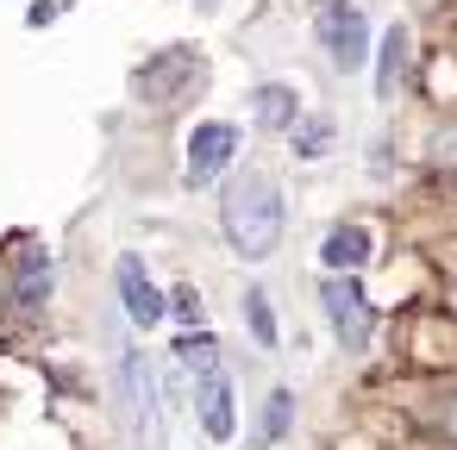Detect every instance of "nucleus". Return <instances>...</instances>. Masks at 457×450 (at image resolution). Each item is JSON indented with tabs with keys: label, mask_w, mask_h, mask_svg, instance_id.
<instances>
[{
	"label": "nucleus",
	"mask_w": 457,
	"mask_h": 450,
	"mask_svg": "<svg viewBox=\"0 0 457 450\" xmlns=\"http://www.w3.org/2000/svg\"><path fill=\"white\" fill-rule=\"evenodd\" d=\"M170 307H176V319H182L188 331L201 325V300H195V288H176V300H170Z\"/></svg>",
	"instance_id": "obj_16"
},
{
	"label": "nucleus",
	"mask_w": 457,
	"mask_h": 450,
	"mask_svg": "<svg viewBox=\"0 0 457 450\" xmlns=\"http://www.w3.org/2000/svg\"><path fill=\"white\" fill-rule=\"evenodd\" d=\"M220 232L245 263H263L282 244V188L270 176H238L220 194Z\"/></svg>",
	"instance_id": "obj_1"
},
{
	"label": "nucleus",
	"mask_w": 457,
	"mask_h": 450,
	"mask_svg": "<svg viewBox=\"0 0 457 450\" xmlns=\"http://www.w3.org/2000/svg\"><path fill=\"white\" fill-rule=\"evenodd\" d=\"M438 157H445V163L457 169V132H445V138H438Z\"/></svg>",
	"instance_id": "obj_18"
},
{
	"label": "nucleus",
	"mask_w": 457,
	"mask_h": 450,
	"mask_svg": "<svg viewBox=\"0 0 457 450\" xmlns=\"http://www.w3.org/2000/svg\"><path fill=\"white\" fill-rule=\"evenodd\" d=\"M201 7H213V0H201Z\"/></svg>",
	"instance_id": "obj_20"
},
{
	"label": "nucleus",
	"mask_w": 457,
	"mask_h": 450,
	"mask_svg": "<svg viewBox=\"0 0 457 450\" xmlns=\"http://www.w3.org/2000/svg\"><path fill=\"white\" fill-rule=\"evenodd\" d=\"M288 132H295V157H326L332 151V119H320V113L313 119H295Z\"/></svg>",
	"instance_id": "obj_14"
},
{
	"label": "nucleus",
	"mask_w": 457,
	"mask_h": 450,
	"mask_svg": "<svg viewBox=\"0 0 457 450\" xmlns=\"http://www.w3.org/2000/svg\"><path fill=\"white\" fill-rule=\"evenodd\" d=\"M245 325H251V338L263 344V350H276V313H270V294L263 288H245Z\"/></svg>",
	"instance_id": "obj_12"
},
{
	"label": "nucleus",
	"mask_w": 457,
	"mask_h": 450,
	"mask_svg": "<svg viewBox=\"0 0 457 450\" xmlns=\"http://www.w3.org/2000/svg\"><path fill=\"white\" fill-rule=\"evenodd\" d=\"M195 419H201V431H207L213 444H226V438L238 431V413H232V381H226V363H220V369H207V375H195Z\"/></svg>",
	"instance_id": "obj_7"
},
{
	"label": "nucleus",
	"mask_w": 457,
	"mask_h": 450,
	"mask_svg": "<svg viewBox=\"0 0 457 450\" xmlns=\"http://www.w3.org/2000/svg\"><path fill=\"white\" fill-rule=\"evenodd\" d=\"M176 356H182L188 375H207V369H220V338H213V331H188V338L176 344Z\"/></svg>",
	"instance_id": "obj_13"
},
{
	"label": "nucleus",
	"mask_w": 457,
	"mask_h": 450,
	"mask_svg": "<svg viewBox=\"0 0 457 450\" xmlns=\"http://www.w3.org/2000/svg\"><path fill=\"white\" fill-rule=\"evenodd\" d=\"M51 282H57V269H51V250L26 244V250H20V263H13V300H20L26 313H38V307L51 300Z\"/></svg>",
	"instance_id": "obj_8"
},
{
	"label": "nucleus",
	"mask_w": 457,
	"mask_h": 450,
	"mask_svg": "<svg viewBox=\"0 0 457 450\" xmlns=\"http://www.w3.org/2000/svg\"><path fill=\"white\" fill-rule=\"evenodd\" d=\"M370 250H376L370 225H332V232H326V244H320V263H326L332 275H351V269H363V263H370Z\"/></svg>",
	"instance_id": "obj_9"
},
{
	"label": "nucleus",
	"mask_w": 457,
	"mask_h": 450,
	"mask_svg": "<svg viewBox=\"0 0 457 450\" xmlns=\"http://www.w3.org/2000/svg\"><path fill=\"white\" fill-rule=\"evenodd\" d=\"M313 32H320L332 70H345V76L363 70V57H370V20L351 7V0H320V7H313Z\"/></svg>",
	"instance_id": "obj_3"
},
{
	"label": "nucleus",
	"mask_w": 457,
	"mask_h": 450,
	"mask_svg": "<svg viewBox=\"0 0 457 450\" xmlns=\"http://www.w3.org/2000/svg\"><path fill=\"white\" fill-rule=\"evenodd\" d=\"M451 431H457V406H451Z\"/></svg>",
	"instance_id": "obj_19"
},
{
	"label": "nucleus",
	"mask_w": 457,
	"mask_h": 450,
	"mask_svg": "<svg viewBox=\"0 0 457 450\" xmlns=\"http://www.w3.org/2000/svg\"><path fill=\"white\" fill-rule=\"evenodd\" d=\"M320 307H326V319H332V331H338V344H345V350H363V344H370L376 313H370V294H363L351 275H326Z\"/></svg>",
	"instance_id": "obj_4"
},
{
	"label": "nucleus",
	"mask_w": 457,
	"mask_h": 450,
	"mask_svg": "<svg viewBox=\"0 0 457 450\" xmlns=\"http://www.w3.org/2000/svg\"><path fill=\"white\" fill-rule=\"evenodd\" d=\"M57 13H70V0H38V7H32V26H45V20H57Z\"/></svg>",
	"instance_id": "obj_17"
},
{
	"label": "nucleus",
	"mask_w": 457,
	"mask_h": 450,
	"mask_svg": "<svg viewBox=\"0 0 457 450\" xmlns=\"http://www.w3.org/2000/svg\"><path fill=\"white\" fill-rule=\"evenodd\" d=\"M113 282H120V307H126V319L132 325H163V313H170V300H163V288L151 282V269H145V257H120V269H113Z\"/></svg>",
	"instance_id": "obj_6"
},
{
	"label": "nucleus",
	"mask_w": 457,
	"mask_h": 450,
	"mask_svg": "<svg viewBox=\"0 0 457 450\" xmlns=\"http://www.w3.org/2000/svg\"><path fill=\"white\" fill-rule=\"evenodd\" d=\"M251 119H257L263 132H288V126L301 119V101H295V88H282V82H263V88H251Z\"/></svg>",
	"instance_id": "obj_10"
},
{
	"label": "nucleus",
	"mask_w": 457,
	"mask_h": 450,
	"mask_svg": "<svg viewBox=\"0 0 457 450\" xmlns=\"http://www.w3.org/2000/svg\"><path fill=\"white\" fill-rule=\"evenodd\" d=\"M288 419H295V394H288V388H276V394L263 400V425H257V438H263V444H276V438L288 431Z\"/></svg>",
	"instance_id": "obj_15"
},
{
	"label": "nucleus",
	"mask_w": 457,
	"mask_h": 450,
	"mask_svg": "<svg viewBox=\"0 0 457 450\" xmlns=\"http://www.w3.org/2000/svg\"><path fill=\"white\" fill-rule=\"evenodd\" d=\"M201 82H207V63L195 45H163V51H151V63H138V101H151V107H176Z\"/></svg>",
	"instance_id": "obj_2"
},
{
	"label": "nucleus",
	"mask_w": 457,
	"mask_h": 450,
	"mask_svg": "<svg viewBox=\"0 0 457 450\" xmlns=\"http://www.w3.org/2000/svg\"><path fill=\"white\" fill-rule=\"evenodd\" d=\"M401 70H407V32L395 26V32H382V63H376V94H395V82H401Z\"/></svg>",
	"instance_id": "obj_11"
},
{
	"label": "nucleus",
	"mask_w": 457,
	"mask_h": 450,
	"mask_svg": "<svg viewBox=\"0 0 457 450\" xmlns=\"http://www.w3.org/2000/svg\"><path fill=\"white\" fill-rule=\"evenodd\" d=\"M232 157H238V126H232V119H201V126L188 132V188L220 182Z\"/></svg>",
	"instance_id": "obj_5"
}]
</instances>
